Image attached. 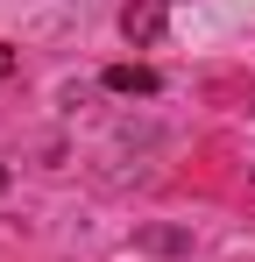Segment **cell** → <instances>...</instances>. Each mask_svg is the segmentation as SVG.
Wrapping results in <instances>:
<instances>
[{"instance_id":"obj_3","label":"cell","mask_w":255,"mask_h":262,"mask_svg":"<svg viewBox=\"0 0 255 262\" xmlns=\"http://www.w3.org/2000/svg\"><path fill=\"white\" fill-rule=\"evenodd\" d=\"M7 78H14V50L0 43V85H7Z\"/></svg>"},{"instance_id":"obj_4","label":"cell","mask_w":255,"mask_h":262,"mask_svg":"<svg viewBox=\"0 0 255 262\" xmlns=\"http://www.w3.org/2000/svg\"><path fill=\"white\" fill-rule=\"evenodd\" d=\"M0 191H7V163H0Z\"/></svg>"},{"instance_id":"obj_2","label":"cell","mask_w":255,"mask_h":262,"mask_svg":"<svg viewBox=\"0 0 255 262\" xmlns=\"http://www.w3.org/2000/svg\"><path fill=\"white\" fill-rule=\"evenodd\" d=\"M99 85H107V92H135V99H156V92H163V78H156L149 64H114Z\"/></svg>"},{"instance_id":"obj_1","label":"cell","mask_w":255,"mask_h":262,"mask_svg":"<svg viewBox=\"0 0 255 262\" xmlns=\"http://www.w3.org/2000/svg\"><path fill=\"white\" fill-rule=\"evenodd\" d=\"M121 36L128 43H156L163 36V0H128L121 7Z\"/></svg>"}]
</instances>
